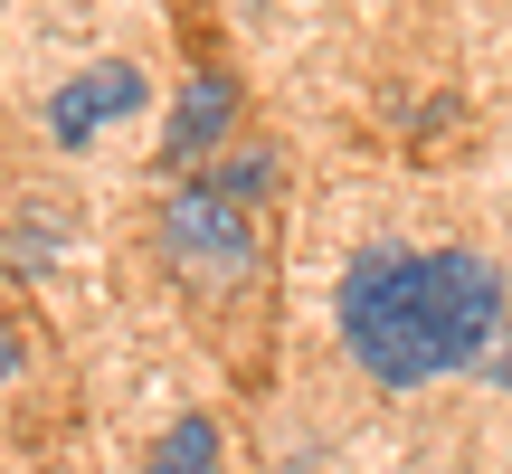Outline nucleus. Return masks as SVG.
<instances>
[{"mask_svg":"<svg viewBox=\"0 0 512 474\" xmlns=\"http://www.w3.org/2000/svg\"><path fill=\"white\" fill-rule=\"evenodd\" d=\"M503 323H512L503 275L465 247H370L342 275V342L380 389L475 370Z\"/></svg>","mask_w":512,"mask_h":474,"instance_id":"1","label":"nucleus"},{"mask_svg":"<svg viewBox=\"0 0 512 474\" xmlns=\"http://www.w3.org/2000/svg\"><path fill=\"white\" fill-rule=\"evenodd\" d=\"M162 256H171L181 285L238 294L247 275H256V219H247V200H228L219 181L171 190V200H162Z\"/></svg>","mask_w":512,"mask_h":474,"instance_id":"2","label":"nucleus"},{"mask_svg":"<svg viewBox=\"0 0 512 474\" xmlns=\"http://www.w3.org/2000/svg\"><path fill=\"white\" fill-rule=\"evenodd\" d=\"M133 105H143V76H133L124 57H105V67L67 76V86L48 95V133L57 143H95V133H105L114 114H133Z\"/></svg>","mask_w":512,"mask_h":474,"instance_id":"3","label":"nucleus"},{"mask_svg":"<svg viewBox=\"0 0 512 474\" xmlns=\"http://www.w3.org/2000/svg\"><path fill=\"white\" fill-rule=\"evenodd\" d=\"M228 124H238V86H228V76H190L181 114H171V143H162V162H171V171L209 162V152L228 143Z\"/></svg>","mask_w":512,"mask_h":474,"instance_id":"4","label":"nucleus"},{"mask_svg":"<svg viewBox=\"0 0 512 474\" xmlns=\"http://www.w3.org/2000/svg\"><path fill=\"white\" fill-rule=\"evenodd\" d=\"M152 474H219V427H209V418H181L162 446H152Z\"/></svg>","mask_w":512,"mask_h":474,"instance_id":"5","label":"nucleus"},{"mask_svg":"<svg viewBox=\"0 0 512 474\" xmlns=\"http://www.w3.org/2000/svg\"><path fill=\"white\" fill-rule=\"evenodd\" d=\"M0 370H10V342H0Z\"/></svg>","mask_w":512,"mask_h":474,"instance_id":"6","label":"nucleus"}]
</instances>
